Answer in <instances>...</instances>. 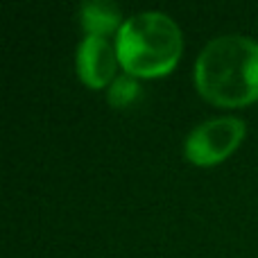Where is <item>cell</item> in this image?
Segmentation results:
<instances>
[{
  "label": "cell",
  "instance_id": "6da1fadb",
  "mask_svg": "<svg viewBox=\"0 0 258 258\" xmlns=\"http://www.w3.org/2000/svg\"><path fill=\"white\" fill-rule=\"evenodd\" d=\"M195 89L218 107H247L258 100V43L242 34L209 41L195 61Z\"/></svg>",
  "mask_w": 258,
  "mask_h": 258
},
{
  "label": "cell",
  "instance_id": "7a4b0ae2",
  "mask_svg": "<svg viewBox=\"0 0 258 258\" xmlns=\"http://www.w3.org/2000/svg\"><path fill=\"white\" fill-rule=\"evenodd\" d=\"M183 50L179 25L163 12L129 16L116 34V52L122 71L136 80L163 77L177 66Z\"/></svg>",
  "mask_w": 258,
  "mask_h": 258
},
{
  "label": "cell",
  "instance_id": "3957f363",
  "mask_svg": "<svg viewBox=\"0 0 258 258\" xmlns=\"http://www.w3.org/2000/svg\"><path fill=\"white\" fill-rule=\"evenodd\" d=\"M247 134L245 120L236 116H220L202 122L186 136L183 154L192 165L211 168L222 163L240 147Z\"/></svg>",
  "mask_w": 258,
  "mask_h": 258
},
{
  "label": "cell",
  "instance_id": "277c9868",
  "mask_svg": "<svg viewBox=\"0 0 258 258\" xmlns=\"http://www.w3.org/2000/svg\"><path fill=\"white\" fill-rule=\"evenodd\" d=\"M77 75L89 89H104L116 80V68L120 66L116 43L102 36H84L77 45Z\"/></svg>",
  "mask_w": 258,
  "mask_h": 258
},
{
  "label": "cell",
  "instance_id": "5b68a950",
  "mask_svg": "<svg viewBox=\"0 0 258 258\" xmlns=\"http://www.w3.org/2000/svg\"><path fill=\"white\" fill-rule=\"evenodd\" d=\"M80 18H82V27H84L86 36H102L107 39V34L116 32L122 27V14L120 7L107 0H89L82 5L80 9Z\"/></svg>",
  "mask_w": 258,
  "mask_h": 258
},
{
  "label": "cell",
  "instance_id": "8992f818",
  "mask_svg": "<svg viewBox=\"0 0 258 258\" xmlns=\"http://www.w3.org/2000/svg\"><path fill=\"white\" fill-rule=\"evenodd\" d=\"M138 95H141V84H138V80L125 73V75L116 77V80L111 82L109 93H107V100H109L111 107L125 109V107H129V104L136 102Z\"/></svg>",
  "mask_w": 258,
  "mask_h": 258
}]
</instances>
